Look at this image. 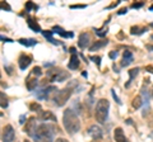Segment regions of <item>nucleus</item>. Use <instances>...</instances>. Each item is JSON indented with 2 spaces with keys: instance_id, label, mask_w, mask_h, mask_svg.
<instances>
[{
  "instance_id": "f257e3e1",
  "label": "nucleus",
  "mask_w": 153,
  "mask_h": 142,
  "mask_svg": "<svg viewBox=\"0 0 153 142\" xmlns=\"http://www.w3.org/2000/svg\"><path fill=\"white\" fill-rule=\"evenodd\" d=\"M63 123H64L65 130L68 131L70 135H74V133H76V132H79V130H80L79 118L76 117L75 112L73 109H70V108H68V109L64 112Z\"/></svg>"
},
{
  "instance_id": "f03ea898",
  "label": "nucleus",
  "mask_w": 153,
  "mask_h": 142,
  "mask_svg": "<svg viewBox=\"0 0 153 142\" xmlns=\"http://www.w3.org/2000/svg\"><path fill=\"white\" fill-rule=\"evenodd\" d=\"M52 138H54V130L51 126L46 123L37 126L35 136H33L35 142H52Z\"/></svg>"
},
{
  "instance_id": "7ed1b4c3",
  "label": "nucleus",
  "mask_w": 153,
  "mask_h": 142,
  "mask_svg": "<svg viewBox=\"0 0 153 142\" xmlns=\"http://www.w3.org/2000/svg\"><path fill=\"white\" fill-rule=\"evenodd\" d=\"M76 86H78V83H76V81H71L66 88H64V89H61V90L57 91V93L55 94V97H54V103H55V105L63 107L64 104L69 100V98L71 97V94H73L74 89H75Z\"/></svg>"
},
{
  "instance_id": "20e7f679",
  "label": "nucleus",
  "mask_w": 153,
  "mask_h": 142,
  "mask_svg": "<svg viewBox=\"0 0 153 142\" xmlns=\"http://www.w3.org/2000/svg\"><path fill=\"white\" fill-rule=\"evenodd\" d=\"M108 109H110V103L107 99L103 98L100 99L97 104H96V113H94V117L98 123H105V121L107 119Z\"/></svg>"
},
{
  "instance_id": "39448f33",
  "label": "nucleus",
  "mask_w": 153,
  "mask_h": 142,
  "mask_svg": "<svg viewBox=\"0 0 153 142\" xmlns=\"http://www.w3.org/2000/svg\"><path fill=\"white\" fill-rule=\"evenodd\" d=\"M56 94L57 93V88L56 86H52V85H50V86H46L44 89H41V90H38L35 93V95L38 98V99H41V100H47V99H50V95L51 94Z\"/></svg>"
},
{
  "instance_id": "423d86ee",
  "label": "nucleus",
  "mask_w": 153,
  "mask_h": 142,
  "mask_svg": "<svg viewBox=\"0 0 153 142\" xmlns=\"http://www.w3.org/2000/svg\"><path fill=\"white\" fill-rule=\"evenodd\" d=\"M37 119L35 117H31L30 119H28V122L26 123V126H25V132L28 135V136H31V137H33L35 136V132H36V130H37Z\"/></svg>"
},
{
  "instance_id": "0eeeda50",
  "label": "nucleus",
  "mask_w": 153,
  "mask_h": 142,
  "mask_svg": "<svg viewBox=\"0 0 153 142\" xmlns=\"http://www.w3.org/2000/svg\"><path fill=\"white\" fill-rule=\"evenodd\" d=\"M3 142H13L14 141V130L10 124H7L3 128Z\"/></svg>"
},
{
  "instance_id": "6e6552de",
  "label": "nucleus",
  "mask_w": 153,
  "mask_h": 142,
  "mask_svg": "<svg viewBox=\"0 0 153 142\" xmlns=\"http://www.w3.org/2000/svg\"><path fill=\"white\" fill-rule=\"evenodd\" d=\"M32 62V56L31 55H26V53H23L19 56V59H18V65H19V69L21 70H26L28 66L31 65Z\"/></svg>"
},
{
  "instance_id": "1a4fd4ad",
  "label": "nucleus",
  "mask_w": 153,
  "mask_h": 142,
  "mask_svg": "<svg viewBox=\"0 0 153 142\" xmlns=\"http://www.w3.org/2000/svg\"><path fill=\"white\" fill-rule=\"evenodd\" d=\"M38 119L40 121H51V122H57V118H56V116L52 112H50V111H44V112H41L40 114H38Z\"/></svg>"
},
{
  "instance_id": "9d476101",
  "label": "nucleus",
  "mask_w": 153,
  "mask_h": 142,
  "mask_svg": "<svg viewBox=\"0 0 153 142\" xmlns=\"http://www.w3.org/2000/svg\"><path fill=\"white\" fill-rule=\"evenodd\" d=\"M88 133L89 136L92 137V138H101L102 137V130L100 128V127L97 124H93V126H91L89 128H88Z\"/></svg>"
},
{
  "instance_id": "9b49d317",
  "label": "nucleus",
  "mask_w": 153,
  "mask_h": 142,
  "mask_svg": "<svg viewBox=\"0 0 153 142\" xmlns=\"http://www.w3.org/2000/svg\"><path fill=\"white\" fill-rule=\"evenodd\" d=\"M37 84H38V80H37V76H35V75H32L30 72V75L27 76L26 79V86L28 90H33L36 86H37Z\"/></svg>"
},
{
  "instance_id": "f8f14e48",
  "label": "nucleus",
  "mask_w": 153,
  "mask_h": 142,
  "mask_svg": "<svg viewBox=\"0 0 153 142\" xmlns=\"http://www.w3.org/2000/svg\"><path fill=\"white\" fill-rule=\"evenodd\" d=\"M114 138H115L116 142H128V138L125 137V133H124L123 128H120V127H117V128L114 131Z\"/></svg>"
},
{
  "instance_id": "ddd939ff",
  "label": "nucleus",
  "mask_w": 153,
  "mask_h": 142,
  "mask_svg": "<svg viewBox=\"0 0 153 142\" xmlns=\"http://www.w3.org/2000/svg\"><path fill=\"white\" fill-rule=\"evenodd\" d=\"M52 31H54V33H57V34H60L61 37H64V38H71V37L74 36L73 32H66L65 29H63V28L59 26H55Z\"/></svg>"
},
{
  "instance_id": "4468645a",
  "label": "nucleus",
  "mask_w": 153,
  "mask_h": 142,
  "mask_svg": "<svg viewBox=\"0 0 153 142\" xmlns=\"http://www.w3.org/2000/svg\"><path fill=\"white\" fill-rule=\"evenodd\" d=\"M89 45V36L88 33H82V34L79 36L78 38V46L80 47V48H85Z\"/></svg>"
},
{
  "instance_id": "2eb2a0df",
  "label": "nucleus",
  "mask_w": 153,
  "mask_h": 142,
  "mask_svg": "<svg viewBox=\"0 0 153 142\" xmlns=\"http://www.w3.org/2000/svg\"><path fill=\"white\" fill-rule=\"evenodd\" d=\"M133 62V53L130 51H125L123 53V60H121V66L123 67H125V66H128L129 64Z\"/></svg>"
},
{
  "instance_id": "dca6fc26",
  "label": "nucleus",
  "mask_w": 153,
  "mask_h": 142,
  "mask_svg": "<svg viewBox=\"0 0 153 142\" xmlns=\"http://www.w3.org/2000/svg\"><path fill=\"white\" fill-rule=\"evenodd\" d=\"M79 57L76 56L75 53H71V57H70V61H69V64H68V67L70 70H76L79 67Z\"/></svg>"
},
{
  "instance_id": "f3484780",
  "label": "nucleus",
  "mask_w": 153,
  "mask_h": 142,
  "mask_svg": "<svg viewBox=\"0 0 153 142\" xmlns=\"http://www.w3.org/2000/svg\"><path fill=\"white\" fill-rule=\"evenodd\" d=\"M41 33H42V36H44L49 42H51L52 45H59L60 43L59 41H56L54 37H52V34H54V32H52V31H42Z\"/></svg>"
},
{
  "instance_id": "a211bd4d",
  "label": "nucleus",
  "mask_w": 153,
  "mask_h": 142,
  "mask_svg": "<svg viewBox=\"0 0 153 142\" xmlns=\"http://www.w3.org/2000/svg\"><path fill=\"white\" fill-rule=\"evenodd\" d=\"M107 43H108V40H102V41L94 42V43L89 47V51H91V52H94L96 50H100V48H102V47H105Z\"/></svg>"
},
{
  "instance_id": "6ab92c4d",
  "label": "nucleus",
  "mask_w": 153,
  "mask_h": 142,
  "mask_svg": "<svg viewBox=\"0 0 153 142\" xmlns=\"http://www.w3.org/2000/svg\"><path fill=\"white\" fill-rule=\"evenodd\" d=\"M27 23H28V27H30L33 32H36V33L42 32L40 24H38L37 22H35V19H33V18H28V19H27Z\"/></svg>"
},
{
  "instance_id": "aec40b11",
  "label": "nucleus",
  "mask_w": 153,
  "mask_h": 142,
  "mask_svg": "<svg viewBox=\"0 0 153 142\" xmlns=\"http://www.w3.org/2000/svg\"><path fill=\"white\" fill-rule=\"evenodd\" d=\"M18 42H19L21 45L26 46V47H32V46L37 45V41L33 40V38H19Z\"/></svg>"
},
{
  "instance_id": "412c9836",
  "label": "nucleus",
  "mask_w": 153,
  "mask_h": 142,
  "mask_svg": "<svg viewBox=\"0 0 153 142\" xmlns=\"http://www.w3.org/2000/svg\"><path fill=\"white\" fill-rule=\"evenodd\" d=\"M138 74H139V69H138V67H134V69H131V70H129V81L125 84L126 88L129 86V85H130L131 80H134V79L138 76Z\"/></svg>"
},
{
  "instance_id": "4be33fe9",
  "label": "nucleus",
  "mask_w": 153,
  "mask_h": 142,
  "mask_svg": "<svg viewBox=\"0 0 153 142\" xmlns=\"http://www.w3.org/2000/svg\"><path fill=\"white\" fill-rule=\"evenodd\" d=\"M147 31V28L146 27H138V26H133L130 28V33L134 36H137V34H142V33H144Z\"/></svg>"
},
{
  "instance_id": "5701e85b",
  "label": "nucleus",
  "mask_w": 153,
  "mask_h": 142,
  "mask_svg": "<svg viewBox=\"0 0 153 142\" xmlns=\"http://www.w3.org/2000/svg\"><path fill=\"white\" fill-rule=\"evenodd\" d=\"M8 105H9V100H8L7 94L0 91V107L1 108H8Z\"/></svg>"
},
{
  "instance_id": "b1692460",
  "label": "nucleus",
  "mask_w": 153,
  "mask_h": 142,
  "mask_svg": "<svg viewBox=\"0 0 153 142\" xmlns=\"http://www.w3.org/2000/svg\"><path fill=\"white\" fill-rule=\"evenodd\" d=\"M142 105H143V99H142V97L138 95V97L134 98V100H133V107L135 108V109H139V108H142Z\"/></svg>"
},
{
  "instance_id": "393cba45",
  "label": "nucleus",
  "mask_w": 153,
  "mask_h": 142,
  "mask_svg": "<svg viewBox=\"0 0 153 142\" xmlns=\"http://www.w3.org/2000/svg\"><path fill=\"white\" fill-rule=\"evenodd\" d=\"M37 9H38V5H36L35 3H32V1H27V3H26V10H27V12L37 10Z\"/></svg>"
},
{
  "instance_id": "a878e982",
  "label": "nucleus",
  "mask_w": 153,
  "mask_h": 142,
  "mask_svg": "<svg viewBox=\"0 0 153 142\" xmlns=\"http://www.w3.org/2000/svg\"><path fill=\"white\" fill-rule=\"evenodd\" d=\"M31 74L32 75H35V76H41L42 75V69L40 67V66H36V67H33L32 70H31Z\"/></svg>"
},
{
  "instance_id": "bb28decb",
  "label": "nucleus",
  "mask_w": 153,
  "mask_h": 142,
  "mask_svg": "<svg viewBox=\"0 0 153 142\" xmlns=\"http://www.w3.org/2000/svg\"><path fill=\"white\" fill-rule=\"evenodd\" d=\"M30 109L33 112H40L41 111V105L38 103H31L30 104Z\"/></svg>"
},
{
  "instance_id": "cd10ccee",
  "label": "nucleus",
  "mask_w": 153,
  "mask_h": 142,
  "mask_svg": "<svg viewBox=\"0 0 153 142\" xmlns=\"http://www.w3.org/2000/svg\"><path fill=\"white\" fill-rule=\"evenodd\" d=\"M0 9H4V10H8V12L12 10L10 5H9L8 3H5V1H0Z\"/></svg>"
},
{
  "instance_id": "c85d7f7f",
  "label": "nucleus",
  "mask_w": 153,
  "mask_h": 142,
  "mask_svg": "<svg viewBox=\"0 0 153 142\" xmlns=\"http://www.w3.org/2000/svg\"><path fill=\"white\" fill-rule=\"evenodd\" d=\"M89 59L92 60V61H94V64L97 65L98 67H100V66H101V57H100V56H91Z\"/></svg>"
},
{
  "instance_id": "c756f323",
  "label": "nucleus",
  "mask_w": 153,
  "mask_h": 142,
  "mask_svg": "<svg viewBox=\"0 0 153 142\" xmlns=\"http://www.w3.org/2000/svg\"><path fill=\"white\" fill-rule=\"evenodd\" d=\"M94 31H96V34L100 36V37H105V36H106V31H105L103 28H102V29H94Z\"/></svg>"
},
{
  "instance_id": "7c9ffc66",
  "label": "nucleus",
  "mask_w": 153,
  "mask_h": 142,
  "mask_svg": "<svg viewBox=\"0 0 153 142\" xmlns=\"http://www.w3.org/2000/svg\"><path fill=\"white\" fill-rule=\"evenodd\" d=\"M143 5H144V3H143V1H140V3H133V4H131V8H133V9H139V8H142Z\"/></svg>"
},
{
  "instance_id": "2f4dec72",
  "label": "nucleus",
  "mask_w": 153,
  "mask_h": 142,
  "mask_svg": "<svg viewBox=\"0 0 153 142\" xmlns=\"http://www.w3.org/2000/svg\"><path fill=\"white\" fill-rule=\"evenodd\" d=\"M108 56H110V59H111V60H115V59L117 57V52H116V51H111Z\"/></svg>"
},
{
  "instance_id": "473e14b6",
  "label": "nucleus",
  "mask_w": 153,
  "mask_h": 142,
  "mask_svg": "<svg viewBox=\"0 0 153 142\" xmlns=\"http://www.w3.org/2000/svg\"><path fill=\"white\" fill-rule=\"evenodd\" d=\"M0 41H4V42H13L12 38H8V37H4V36H0Z\"/></svg>"
},
{
  "instance_id": "72a5a7b5",
  "label": "nucleus",
  "mask_w": 153,
  "mask_h": 142,
  "mask_svg": "<svg viewBox=\"0 0 153 142\" xmlns=\"http://www.w3.org/2000/svg\"><path fill=\"white\" fill-rule=\"evenodd\" d=\"M111 93H112V97H114V99H115V100H116L119 104H121V102H120V99H119L117 97H116V94H115V91L114 90H111Z\"/></svg>"
},
{
  "instance_id": "f704fd0d",
  "label": "nucleus",
  "mask_w": 153,
  "mask_h": 142,
  "mask_svg": "<svg viewBox=\"0 0 153 142\" xmlns=\"http://www.w3.org/2000/svg\"><path fill=\"white\" fill-rule=\"evenodd\" d=\"M146 70L148 71V72H152L153 74V65H149V66H147Z\"/></svg>"
},
{
  "instance_id": "c9c22d12",
  "label": "nucleus",
  "mask_w": 153,
  "mask_h": 142,
  "mask_svg": "<svg viewBox=\"0 0 153 142\" xmlns=\"http://www.w3.org/2000/svg\"><path fill=\"white\" fill-rule=\"evenodd\" d=\"M70 8H71V9H75V8L80 9V8H85V5H70Z\"/></svg>"
},
{
  "instance_id": "e433bc0d",
  "label": "nucleus",
  "mask_w": 153,
  "mask_h": 142,
  "mask_svg": "<svg viewBox=\"0 0 153 142\" xmlns=\"http://www.w3.org/2000/svg\"><path fill=\"white\" fill-rule=\"evenodd\" d=\"M119 4H120V1H115L114 4H111V5L108 7V9H111V8H114V7H116V5H119Z\"/></svg>"
},
{
  "instance_id": "4c0bfd02",
  "label": "nucleus",
  "mask_w": 153,
  "mask_h": 142,
  "mask_svg": "<svg viewBox=\"0 0 153 142\" xmlns=\"http://www.w3.org/2000/svg\"><path fill=\"white\" fill-rule=\"evenodd\" d=\"M55 142H69L68 140H65V138H57Z\"/></svg>"
},
{
  "instance_id": "58836bf2",
  "label": "nucleus",
  "mask_w": 153,
  "mask_h": 142,
  "mask_svg": "<svg viewBox=\"0 0 153 142\" xmlns=\"http://www.w3.org/2000/svg\"><path fill=\"white\" fill-rule=\"evenodd\" d=\"M126 10H128V9H126V8H124V9H121V10L117 14H125V13H126Z\"/></svg>"
},
{
  "instance_id": "ea45409f",
  "label": "nucleus",
  "mask_w": 153,
  "mask_h": 142,
  "mask_svg": "<svg viewBox=\"0 0 153 142\" xmlns=\"http://www.w3.org/2000/svg\"><path fill=\"white\" fill-rule=\"evenodd\" d=\"M147 48L149 50V51H153V46H151V45H147Z\"/></svg>"
},
{
  "instance_id": "a19ab883",
  "label": "nucleus",
  "mask_w": 153,
  "mask_h": 142,
  "mask_svg": "<svg viewBox=\"0 0 153 142\" xmlns=\"http://www.w3.org/2000/svg\"><path fill=\"white\" fill-rule=\"evenodd\" d=\"M23 121H25V116H22V117H21V123H23Z\"/></svg>"
},
{
  "instance_id": "79ce46f5",
  "label": "nucleus",
  "mask_w": 153,
  "mask_h": 142,
  "mask_svg": "<svg viewBox=\"0 0 153 142\" xmlns=\"http://www.w3.org/2000/svg\"><path fill=\"white\" fill-rule=\"evenodd\" d=\"M149 10H153V5H151V8H149Z\"/></svg>"
},
{
  "instance_id": "37998d69",
  "label": "nucleus",
  "mask_w": 153,
  "mask_h": 142,
  "mask_svg": "<svg viewBox=\"0 0 153 142\" xmlns=\"http://www.w3.org/2000/svg\"><path fill=\"white\" fill-rule=\"evenodd\" d=\"M23 142H31L30 140H25V141H23Z\"/></svg>"
},
{
  "instance_id": "c03bdc74",
  "label": "nucleus",
  "mask_w": 153,
  "mask_h": 142,
  "mask_svg": "<svg viewBox=\"0 0 153 142\" xmlns=\"http://www.w3.org/2000/svg\"><path fill=\"white\" fill-rule=\"evenodd\" d=\"M152 97H153V89H152Z\"/></svg>"
},
{
  "instance_id": "a18cd8bd",
  "label": "nucleus",
  "mask_w": 153,
  "mask_h": 142,
  "mask_svg": "<svg viewBox=\"0 0 153 142\" xmlns=\"http://www.w3.org/2000/svg\"><path fill=\"white\" fill-rule=\"evenodd\" d=\"M151 27H152V28H153V23H152V24H151Z\"/></svg>"
},
{
  "instance_id": "49530a36",
  "label": "nucleus",
  "mask_w": 153,
  "mask_h": 142,
  "mask_svg": "<svg viewBox=\"0 0 153 142\" xmlns=\"http://www.w3.org/2000/svg\"><path fill=\"white\" fill-rule=\"evenodd\" d=\"M0 78H1V72H0Z\"/></svg>"
},
{
  "instance_id": "de8ad7c7",
  "label": "nucleus",
  "mask_w": 153,
  "mask_h": 142,
  "mask_svg": "<svg viewBox=\"0 0 153 142\" xmlns=\"http://www.w3.org/2000/svg\"><path fill=\"white\" fill-rule=\"evenodd\" d=\"M151 38H152V40H153V36H152V37H151Z\"/></svg>"
}]
</instances>
